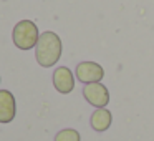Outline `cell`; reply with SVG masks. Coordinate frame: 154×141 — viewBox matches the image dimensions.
<instances>
[{
  "mask_svg": "<svg viewBox=\"0 0 154 141\" xmlns=\"http://www.w3.org/2000/svg\"><path fill=\"white\" fill-rule=\"evenodd\" d=\"M83 96L94 108H106V105L109 103V91L101 81L85 85Z\"/></svg>",
  "mask_w": 154,
  "mask_h": 141,
  "instance_id": "3957f363",
  "label": "cell"
},
{
  "mask_svg": "<svg viewBox=\"0 0 154 141\" xmlns=\"http://www.w3.org/2000/svg\"><path fill=\"white\" fill-rule=\"evenodd\" d=\"M17 113V105L15 98L8 90H0V123H10L14 121Z\"/></svg>",
  "mask_w": 154,
  "mask_h": 141,
  "instance_id": "8992f818",
  "label": "cell"
},
{
  "mask_svg": "<svg viewBox=\"0 0 154 141\" xmlns=\"http://www.w3.org/2000/svg\"><path fill=\"white\" fill-rule=\"evenodd\" d=\"M53 86L58 93L68 95L75 88V77L68 67H58L53 71Z\"/></svg>",
  "mask_w": 154,
  "mask_h": 141,
  "instance_id": "5b68a950",
  "label": "cell"
},
{
  "mask_svg": "<svg viewBox=\"0 0 154 141\" xmlns=\"http://www.w3.org/2000/svg\"><path fill=\"white\" fill-rule=\"evenodd\" d=\"M80 133L73 128H66V130H61L57 133L55 141H80Z\"/></svg>",
  "mask_w": 154,
  "mask_h": 141,
  "instance_id": "ba28073f",
  "label": "cell"
},
{
  "mask_svg": "<svg viewBox=\"0 0 154 141\" xmlns=\"http://www.w3.org/2000/svg\"><path fill=\"white\" fill-rule=\"evenodd\" d=\"M90 123H91V128H93L94 131L103 133V131H106L108 128L111 126V123H113V114H111V111L106 110V108H96V111H93V114H91V118H90Z\"/></svg>",
  "mask_w": 154,
  "mask_h": 141,
  "instance_id": "52a82bcc",
  "label": "cell"
},
{
  "mask_svg": "<svg viewBox=\"0 0 154 141\" xmlns=\"http://www.w3.org/2000/svg\"><path fill=\"white\" fill-rule=\"evenodd\" d=\"M75 75H76L78 81L88 85V83H96V81L103 80L104 70L96 61H81V63H78L76 70H75Z\"/></svg>",
  "mask_w": 154,
  "mask_h": 141,
  "instance_id": "277c9868",
  "label": "cell"
},
{
  "mask_svg": "<svg viewBox=\"0 0 154 141\" xmlns=\"http://www.w3.org/2000/svg\"><path fill=\"white\" fill-rule=\"evenodd\" d=\"M38 38H40V32H38L37 24L32 20H20L12 32V40H14L15 47L20 50L35 48L38 43Z\"/></svg>",
  "mask_w": 154,
  "mask_h": 141,
  "instance_id": "7a4b0ae2",
  "label": "cell"
},
{
  "mask_svg": "<svg viewBox=\"0 0 154 141\" xmlns=\"http://www.w3.org/2000/svg\"><path fill=\"white\" fill-rule=\"evenodd\" d=\"M61 52H63V45H61V38L58 37L55 32L47 30L40 33L38 43L35 47V57L40 67L43 68H51L58 63L61 58Z\"/></svg>",
  "mask_w": 154,
  "mask_h": 141,
  "instance_id": "6da1fadb",
  "label": "cell"
}]
</instances>
